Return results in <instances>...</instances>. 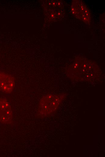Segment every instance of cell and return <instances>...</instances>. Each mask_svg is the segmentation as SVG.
Here are the masks:
<instances>
[{
    "instance_id": "obj_1",
    "label": "cell",
    "mask_w": 105,
    "mask_h": 157,
    "mask_svg": "<svg viewBox=\"0 0 105 157\" xmlns=\"http://www.w3.org/2000/svg\"><path fill=\"white\" fill-rule=\"evenodd\" d=\"M65 98L63 95L49 94L40 101L38 112L43 116H49L54 113Z\"/></svg>"
},
{
    "instance_id": "obj_2",
    "label": "cell",
    "mask_w": 105,
    "mask_h": 157,
    "mask_svg": "<svg viewBox=\"0 0 105 157\" xmlns=\"http://www.w3.org/2000/svg\"><path fill=\"white\" fill-rule=\"evenodd\" d=\"M13 113L11 106L6 98L0 97V123L8 124L12 120Z\"/></svg>"
},
{
    "instance_id": "obj_3",
    "label": "cell",
    "mask_w": 105,
    "mask_h": 157,
    "mask_svg": "<svg viewBox=\"0 0 105 157\" xmlns=\"http://www.w3.org/2000/svg\"><path fill=\"white\" fill-rule=\"evenodd\" d=\"M14 77L7 73L0 72V91L9 94L13 91L15 86Z\"/></svg>"
}]
</instances>
